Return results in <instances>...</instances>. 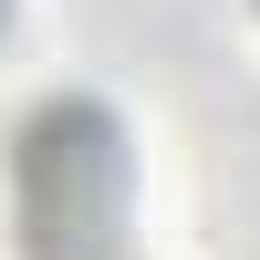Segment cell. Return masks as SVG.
I'll list each match as a JSON object with an SVG mask.
<instances>
[{"instance_id": "1", "label": "cell", "mask_w": 260, "mask_h": 260, "mask_svg": "<svg viewBox=\"0 0 260 260\" xmlns=\"http://www.w3.org/2000/svg\"><path fill=\"white\" fill-rule=\"evenodd\" d=\"M125 187H136V156L94 94H62L21 125V250L31 260H115Z\"/></svg>"}, {"instance_id": "2", "label": "cell", "mask_w": 260, "mask_h": 260, "mask_svg": "<svg viewBox=\"0 0 260 260\" xmlns=\"http://www.w3.org/2000/svg\"><path fill=\"white\" fill-rule=\"evenodd\" d=\"M0 21H11V0H0Z\"/></svg>"}]
</instances>
